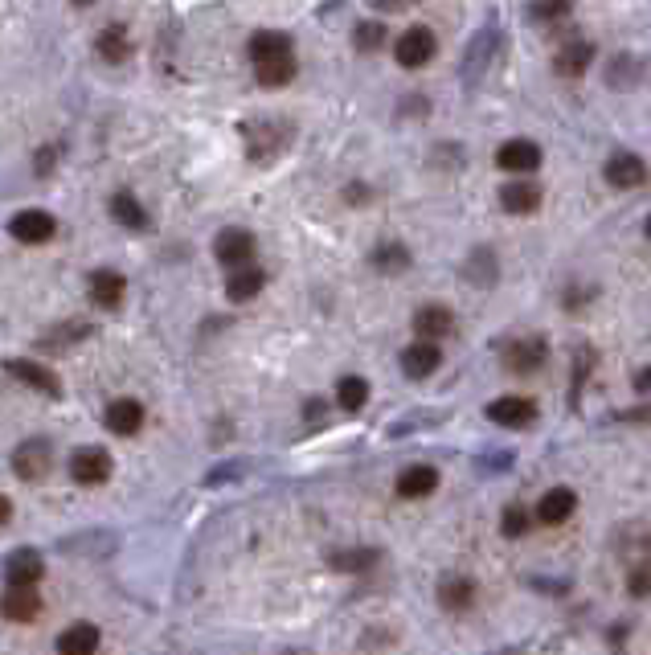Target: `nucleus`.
I'll use <instances>...</instances> for the list:
<instances>
[{"label": "nucleus", "instance_id": "nucleus-6", "mask_svg": "<svg viewBox=\"0 0 651 655\" xmlns=\"http://www.w3.org/2000/svg\"><path fill=\"white\" fill-rule=\"evenodd\" d=\"M50 467H54V451L46 439H29L13 451V471L25 479V484H41V479L50 475Z\"/></svg>", "mask_w": 651, "mask_h": 655}, {"label": "nucleus", "instance_id": "nucleus-38", "mask_svg": "<svg viewBox=\"0 0 651 655\" xmlns=\"http://www.w3.org/2000/svg\"><path fill=\"white\" fill-rule=\"evenodd\" d=\"M627 594L631 598H651V557H643L627 574Z\"/></svg>", "mask_w": 651, "mask_h": 655}, {"label": "nucleus", "instance_id": "nucleus-5", "mask_svg": "<svg viewBox=\"0 0 651 655\" xmlns=\"http://www.w3.org/2000/svg\"><path fill=\"white\" fill-rule=\"evenodd\" d=\"M291 140V127L287 123H258V127H246V156L254 164H271Z\"/></svg>", "mask_w": 651, "mask_h": 655}, {"label": "nucleus", "instance_id": "nucleus-28", "mask_svg": "<svg viewBox=\"0 0 651 655\" xmlns=\"http://www.w3.org/2000/svg\"><path fill=\"white\" fill-rule=\"evenodd\" d=\"M99 643H103V635H99L95 623H74V627L62 631V639H58V655H95Z\"/></svg>", "mask_w": 651, "mask_h": 655}, {"label": "nucleus", "instance_id": "nucleus-33", "mask_svg": "<svg viewBox=\"0 0 651 655\" xmlns=\"http://www.w3.org/2000/svg\"><path fill=\"white\" fill-rule=\"evenodd\" d=\"M365 402H369V381L365 377H340V385H336V406L344 410V414H357V410H365Z\"/></svg>", "mask_w": 651, "mask_h": 655}, {"label": "nucleus", "instance_id": "nucleus-44", "mask_svg": "<svg viewBox=\"0 0 651 655\" xmlns=\"http://www.w3.org/2000/svg\"><path fill=\"white\" fill-rule=\"evenodd\" d=\"M635 389H639V393H651V365L635 373Z\"/></svg>", "mask_w": 651, "mask_h": 655}, {"label": "nucleus", "instance_id": "nucleus-34", "mask_svg": "<svg viewBox=\"0 0 651 655\" xmlns=\"http://www.w3.org/2000/svg\"><path fill=\"white\" fill-rule=\"evenodd\" d=\"M381 561V549H349V553H332L328 557V565L332 570H344V574H365V570H373V565Z\"/></svg>", "mask_w": 651, "mask_h": 655}, {"label": "nucleus", "instance_id": "nucleus-1", "mask_svg": "<svg viewBox=\"0 0 651 655\" xmlns=\"http://www.w3.org/2000/svg\"><path fill=\"white\" fill-rule=\"evenodd\" d=\"M496 41H500V29H496L492 21L467 41L463 62H459V78H463V86H480V78L492 70V62H496Z\"/></svg>", "mask_w": 651, "mask_h": 655}, {"label": "nucleus", "instance_id": "nucleus-12", "mask_svg": "<svg viewBox=\"0 0 651 655\" xmlns=\"http://www.w3.org/2000/svg\"><path fill=\"white\" fill-rule=\"evenodd\" d=\"M86 295H91L95 308L115 312L119 303H123V295H127V279L119 271H111V267H99L91 279H86Z\"/></svg>", "mask_w": 651, "mask_h": 655}, {"label": "nucleus", "instance_id": "nucleus-22", "mask_svg": "<svg viewBox=\"0 0 651 655\" xmlns=\"http://www.w3.org/2000/svg\"><path fill=\"white\" fill-rule=\"evenodd\" d=\"M537 520L541 524H566L574 512H578V492L574 488H549L541 500H537Z\"/></svg>", "mask_w": 651, "mask_h": 655}, {"label": "nucleus", "instance_id": "nucleus-35", "mask_svg": "<svg viewBox=\"0 0 651 655\" xmlns=\"http://www.w3.org/2000/svg\"><path fill=\"white\" fill-rule=\"evenodd\" d=\"M570 9H574V0H529V5H525V21L549 25V21L570 17Z\"/></svg>", "mask_w": 651, "mask_h": 655}, {"label": "nucleus", "instance_id": "nucleus-23", "mask_svg": "<svg viewBox=\"0 0 651 655\" xmlns=\"http://www.w3.org/2000/svg\"><path fill=\"white\" fill-rule=\"evenodd\" d=\"M263 287H267V271L254 267V262H246V267H234L226 275V299L230 303H250Z\"/></svg>", "mask_w": 651, "mask_h": 655}, {"label": "nucleus", "instance_id": "nucleus-40", "mask_svg": "<svg viewBox=\"0 0 651 655\" xmlns=\"http://www.w3.org/2000/svg\"><path fill=\"white\" fill-rule=\"evenodd\" d=\"M58 156H62V148H58V144H46V148H37V156H33V168H37V177H50V172H54V164H58Z\"/></svg>", "mask_w": 651, "mask_h": 655}, {"label": "nucleus", "instance_id": "nucleus-8", "mask_svg": "<svg viewBox=\"0 0 651 655\" xmlns=\"http://www.w3.org/2000/svg\"><path fill=\"white\" fill-rule=\"evenodd\" d=\"M213 254H217V262L222 267H246V262L254 258V234L250 230H242V226H226L222 234L213 238Z\"/></svg>", "mask_w": 651, "mask_h": 655}, {"label": "nucleus", "instance_id": "nucleus-11", "mask_svg": "<svg viewBox=\"0 0 651 655\" xmlns=\"http://www.w3.org/2000/svg\"><path fill=\"white\" fill-rule=\"evenodd\" d=\"M5 369H9V377H17L21 385H29V389H37V393H46V398H62V381H58L54 369L37 365V361H25V357L5 361Z\"/></svg>", "mask_w": 651, "mask_h": 655}, {"label": "nucleus", "instance_id": "nucleus-39", "mask_svg": "<svg viewBox=\"0 0 651 655\" xmlns=\"http://www.w3.org/2000/svg\"><path fill=\"white\" fill-rule=\"evenodd\" d=\"M86 336H91V324H66V328H58V332H50L46 340H41V348H66V344H74V340H86Z\"/></svg>", "mask_w": 651, "mask_h": 655}, {"label": "nucleus", "instance_id": "nucleus-16", "mask_svg": "<svg viewBox=\"0 0 651 655\" xmlns=\"http://www.w3.org/2000/svg\"><path fill=\"white\" fill-rule=\"evenodd\" d=\"M451 332H455V312L447 308V303H426V308L414 312V336L418 340H434V344H439Z\"/></svg>", "mask_w": 651, "mask_h": 655}, {"label": "nucleus", "instance_id": "nucleus-31", "mask_svg": "<svg viewBox=\"0 0 651 655\" xmlns=\"http://www.w3.org/2000/svg\"><path fill=\"white\" fill-rule=\"evenodd\" d=\"M643 74V58L639 54H615L611 66H606V86H615V91H631Z\"/></svg>", "mask_w": 651, "mask_h": 655}, {"label": "nucleus", "instance_id": "nucleus-45", "mask_svg": "<svg viewBox=\"0 0 651 655\" xmlns=\"http://www.w3.org/2000/svg\"><path fill=\"white\" fill-rule=\"evenodd\" d=\"M13 520V504H9V496H0V529Z\"/></svg>", "mask_w": 651, "mask_h": 655}, {"label": "nucleus", "instance_id": "nucleus-19", "mask_svg": "<svg viewBox=\"0 0 651 655\" xmlns=\"http://www.w3.org/2000/svg\"><path fill=\"white\" fill-rule=\"evenodd\" d=\"M500 205L516 217H525V213H537L541 209V185L529 181V177H512L504 189H500Z\"/></svg>", "mask_w": 651, "mask_h": 655}, {"label": "nucleus", "instance_id": "nucleus-47", "mask_svg": "<svg viewBox=\"0 0 651 655\" xmlns=\"http://www.w3.org/2000/svg\"><path fill=\"white\" fill-rule=\"evenodd\" d=\"M643 230H647V238H651V217H647V222H643Z\"/></svg>", "mask_w": 651, "mask_h": 655}, {"label": "nucleus", "instance_id": "nucleus-10", "mask_svg": "<svg viewBox=\"0 0 651 655\" xmlns=\"http://www.w3.org/2000/svg\"><path fill=\"white\" fill-rule=\"evenodd\" d=\"M602 177H606V185H615V189H639L647 181V164L635 152H615V156H606Z\"/></svg>", "mask_w": 651, "mask_h": 655}, {"label": "nucleus", "instance_id": "nucleus-20", "mask_svg": "<svg viewBox=\"0 0 651 655\" xmlns=\"http://www.w3.org/2000/svg\"><path fill=\"white\" fill-rule=\"evenodd\" d=\"M439 606L447 610V615H467V610L475 606V582L467 574L439 578Z\"/></svg>", "mask_w": 651, "mask_h": 655}, {"label": "nucleus", "instance_id": "nucleus-26", "mask_svg": "<svg viewBox=\"0 0 651 655\" xmlns=\"http://www.w3.org/2000/svg\"><path fill=\"white\" fill-rule=\"evenodd\" d=\"M5 578H9V586H37L46 578V561H41L37 549H17L5 565Z\"/></svg>", "mask_w": 651, "mask_h": 655}, {"label": "nucleus", "instance_id": "nucleus-30", "mask_svg": "<svg viewBox=\"0 0 651 655\" xmlns=\"http://www.w3.org/2000/svg\"><path fill=\"white\" fill-rule=\"evenodd\" d=\"M295 74H299L295 54H283V58H271V62H258V66H254L258 86H267V91H279V86H287Z\"/></svg>", "mask_w": 651, "mask_h": 655}, {"label": "nucleus", "instance_id": "nucleus-13", "mask_svg": "<svg viewBox=\"0 0 651 655\" xmlns=\"http://www.w3.org/2000/svg\"><path fill=\"white\" fill-rule=\"evenodd\" d=\"M496 426H508V430H520V426H529L537 418V402L533 398H520V393H508V398H496L488 402L484 410Z\"/></svg>", "mask_w": 651, "mask_h": 655}, {"label": "nucleus", "instance_id": "nucleus-3", "mask_svg": "<svg viewBox=\"0 0 651 655\" xmlns=\"http://www.w3.org/2000/svg\"><path fill=\"white\" fill-rule=\"evenodd\" d=\"M434 54H439V37H434L430 25H410V29L394 41V58H398V66H406V70L430 66Z\"/></svg>", "mask_w": 651, "mask_h": 655}, {"label": "nucleus", "instance_id": "nucleus-17", "mask_svg": "<svg viewBox=\"0 0 651 655\" xmlns=\"http://www.w3.org/2000/svg\"><path fill=\"white\" fill-rule=\"evenodd\" d=\"M594 62V41L586 37H574V41H561V50L553 54V70L561 78H582Z\"/></svg>", "mask_w": 651, "mask_h": 655}, {"label": "nucleus", "instance_id": "nucleus-7", "mask_svg": "<svg viewBox=\"0 0 651 655\" xmlns=\"http://www.w3.org/2000/svg\"><path fill=\"white\" fill-rule=\"evenodd\" d=\"M70 475H74V484H82V488H99V484H107V479H111V455L103 447H82L70 459Z\"/></svg>", "mask_w": 651, "mask_h": 655}, {"label": "nucleus", "instance_id": "nucleus-29", "mask_svg": "<svg viewBox=\"0 0 651 655\" xmlns=\"http://www.w3.org/2000/svg\"><path fill=\"white\" fill-rule=\"evenodd\" d=\"M283 54H295V46H291L287 33H279V29H258V33L250 37V62H254V66H258V62H271V58H283Z\"/></svg>", "mask_w": 651, "mask_h": 655}, {"label": "nucleus", "instance_id": "nucleus-24", "mask_svg": "<svg viewBox=\"0 0 651 655\" xmlns=\"http://www.w3.org/2000/svg\"><path fill=\"white\" fill-rule=\"evenodd\" d=\"M103 422H107V430H111V434L127 439V434H136V430L144 426V406H140L136 398H115V402L107 406Z\"/></svg>", "mask_w": 651, "mask_h": 655}, {"label": "nucleus", "instance_id": "nucleus-9", "mask_svg": "<svg viewBox=\"0 0 651 655\" xmlns=\"http://www.w3.org/2000/svg\"><path fill=\"white\" fill-rule=\"evenodd\" d=\"M496 168L512 172V177H529V172L541 168V148L533 140H508L496 148Z\"/></svg>", "mask_w": 651, "mask_h": 655}, {"label": "nucleus", "instance_id": "nucleus-18", "mask_svg": "<svg viewBox=\"0 0 651 655\" xmlns=\"http://www.w3.org/2000/svg\"><path fill=\"white\" fill-rule=\"evenodd\" d=\"M0 615H5L9 623H33L41 615V598L33 586H9L5 594H0Z\"/></svg>", "mask_w": 651, "mask_h": 655}, {"label": "nucleus", "instance_id": "nucleus-43", "mask_svg": "<svg viewBox=\"0 0 651 655\" xmlns=\"http://www.w3.org/2000/svg\"><path fill=\"white\" fill-rule=\"evenodd\" d=\"M373 193L365 189V185H349V189H344V201H353V205H361V201H369Z\"/></svg>", "mask_w": 651, "mask_h": 655}, {"label": "nucleus", "instance_id": "nucleus-32", "mask_svg": "<svg viewBox=\"0 0 651 655\" xmlns=\"http://www.w3.org/2000/svg\"><path fill=\"white\" fill-rule=\"evenodd\" d=\"M369 262H373V271H381V275H402V271H410V250L402 242H381L369 254Z\"/></svg>", "mask_w": 651, "mask_h": 655}, {"label": "nucleus", "instance_id": "nucleus-14", "mask_svg": "<svg viewBox=\"0 0 651 655\" xmlns=\"http://www.w3.org/2000/svg\"><path fill=\"white\" fill-rule=\"evenodd\" d=\"M439 365H443V348L434 340H414L410 348H402V373L410 381H426Z\"/></svg>", "mask_w": 651, "mask_h": 655}, {"label": "nucleus", "instance_id": "nucleus-42", "mask_svg": "<svg viewBox=\"0 0 651 655\" xmlns=\"http://www.w3.org/2000/svg\"><path fill=\"white\" fill-rule=\"evenodd\" d=\"M373 5H377L381 13H402V9H410V5H418V0H373Z\"/></svg>", "mask_w": 651, "mask_h": 655}, {"label": "nucleus", "instance_id": "nucleus-21", "mask_svg": "<svg viewBox=\"0 0 651 655\" xmlns=\"http://www.w3.org/2000/svg\"><path fill=\"white\" fill-rule=\"evenodd\" d=\"M111 217H115V226H123V230H132V234H140V230H148L152 226V217H148V209L140 205V197L136 193H127V189H119V193H111Z\"/></svg>", "mask_w": 651, "mask_h": 655}, {"label": "nucleus", "instance_id": "nucleus-41", "mask_svg": "<svg viewBox=\"0 0 651 655\" xmlns=\"http://www.w3.org/2000/svg\"><path fill=\"white\" fill-rule=\"evenodd\" d=\"M586 299H594V287H582V291H566V308H574V312H578Z\"/></svg>", "mask_w": 651, "mask_h": 655}, {"label": "nucleus", "instance_id": "nucleus-46", "mask_svg": "<svg viewBox=\"0 0 651 655\" xmlns=\"http://www.w3.org/2000/svg\"><path fill=\"white\" fill-rule=\"evenodd\" d=\"M86 5H95V0H74V9H86Z\"/></svg>", "mask_w": 651, "mask_h": 655}, {"label": "nucleus", "instance_id": "nucleus-15", "mask_svg": "<svg viewBox=\"0 0 651 655\" xmlns=\"http://www.w3.org/2000/svg\"><path fill=\"white\" fill-rule=\"evenodd\" d=\"M132 33H127V25H119V21H111V25H103L99 33H95V54L107 62V66H123L127 58H132Z\"/></svg>", "mask_w": 651, "mask_h": 655}, {"label": "nucleus", "instance_id": "nucleus-4", "mask_svg": "<svg viewBox=\"0 0 651 655\" xmlns=\"http://www.w3.org/2000/svg\"><path fill=\"white\" fill-rule=\"evenodd\" d=\"M9 238H17L21 246H46L58 238V217L46 209H21L9 217Z\"/></svg>", "mask_w": 651, "mask_h": 655}, {"label": "nucleus", "instance_id": "nucleus-27", "mask_svg": "<svg viewBox=\"0 0 651 655\" xmlns=\"http://www.w3.org/2000/svg\"><path fill=\"white\" fill-rule=\"evenodd\" d=\"M463 279L475 283V287H496V279H500L496 254H492L488 246H475V250L463 258Z\"/></svg>", "mask_w": 651, "mask_h": 655}, {"label": "nucleus", "instance_id": "nucleus-25", "mask_svg": "<svg viewBox=\"0 0 651 655\" xmlns=\"http://www.w3.org/2000/svg\"><path fill=\"white\" fill-rule=\"evenodd\" d=\"M434 488H439V471H434L430 463L406 467V471L398 475V484H394V492H398L402 500H422V496H430Z\"/></svg>", "mask_w": 651, "mask_h": 655}, {"label": "nucleus", "instance_id": "nucleus-2", "mask_svg": "<svg viewBox=\"0 0 651 655\" xmlns=\"http://www.w3.org/2000/svg\"><path fill=\"white\" fill-rule=\"evenodd\" d=\"M504 357V369L516 373V377H529V373H541L545 361H549V344L545 336H520V340H508L500 348Z\"/></svg>", "mask_w": 651, "mask_h": 655}, {"label": "nucleus", "instance_id": "nucleus-37", "mask_svg": "<svg viewBox=\"0 0 651 655\" xmlns=\"http://www.w3.org/2000/svg\"><path fill=\"white\" fill-rule=\"evenodd\" d=\"M529 524H533V516H529L525 504H508L504 516H500V533L516 541V537H525V533H529Z\"/></svg>", "mask_w": 651, "mask_h": 655}, {"label": "nucleus", "instance_id": "nucleus-36", "mask_svg": "<svg viewBox=\"0 0 651 655\" xmlns=\"http://www.w3.org/2000/svg\"><path fill=\"white\" fill-rule=\"evenodd\" d=\"M385 41H389V33H385L381 21H361V25L353 29V46H357L361 54H377Z\"/></svg>", "mask_w": 651, "mask_h": 655}]
</instances>
